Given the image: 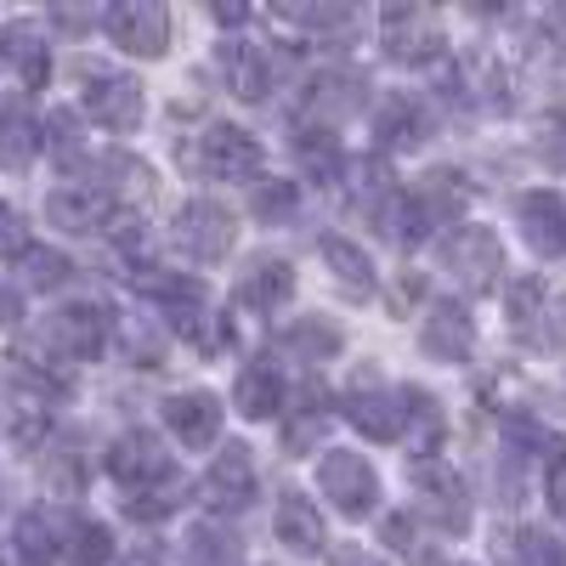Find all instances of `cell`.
<instances>
[{
  "instance_id": "7a4b0ae2",
  "label": "cell",
  "mask_w": 566,
  "mask_h": 566,
  "mask_svg": "<svg viewBox=\"0 0 566 566\" xmlns=\"http://www.w3.org/2000/svg\"><path fill=\"white\" fill-rule=\"evenodd\" d=\"M442 266L459 277L464 295H493L504 277V244L493 227H453L442 239Z\"/></svg>"
},
{
  "instance_id": "b9f144b4",
  "label": "cell",
  "mask_w": 566,
  "mask_h": 566,
  "mask_svg": "<svg viewBox=\"0 0 566 566\" xmlns=\"http://www.w3.org/2000/svg\"><path fill=\"white\" fill-rule=\"evenodd\" d=\"M544 159H549V165H566V119L549 125V136H544Z\"/></svg>"
},
{
  "instance_id": "8992f818",
  "label": "cell",
  "mask_w": 566,
  "mask_h": 566,
  "mask_svg": "<svg viewBox=\"0 0 566 566\" xmlns=\"http://www.w3.org/2000/svg\"><path fill=\"white\" fill-rule=\"evenodd\" d=\"M170 239H176L181 255H193V261H227V250L239 244V221H232V210L216 205V199H193V205L176 210Z\"/></svg>"
},
{
  "instance_id": "2e32d148",
  "label": "cell",
  "mask_w": 566,
  "mask_h": 566,
  "mask_svg": "<svg viewBox=\"0 0 566 566\" xmlns=\"http://www.w3.org/2000/svg\"><path fill=\"white\" fill-rule=\"evenodd\" d=\"M515 221H522L527 244L555 261L566 255V199L555 193V187H533V193H522V205H515Z\"/></svg>"
},
{
  "instance_id": "4dcf8cb0",
  "label": "cell",
  "mask_w": 566,
  "mask_h": 566,
  "mask_svg": "<svg viewBox=\"0 0 566 566\" xmlns=\"http://www.w3.org/2000/svg\"><path fill=\"white\" fill-rule=\"evenodd\" d=\"M277 12L290 18V23H301L306 34H340V29H352V23H357V12H352V7H323V0H317V7H312V0H283Z\"/></svg>"
},
{
  "instance_id": "6da1fadb",
  "label": "cell",
  "mask_w": 566,
  "mask_h": 566,
  "mask_svg": "<svg viewBox=\"0 0 566 566\" xmlns=\"http://www.w3.org/2000/svg\"><path fill=\"white\" fill-rule=\"evenodd\" d=\"M34 346L45 352V363H91V357H103V346H108V312L91 306V301L57 306L52 317L40 323Z\"/></svg>"
},
{
  "instance_id": "836d02e7",
  "label": "cell",
  "mask_w": 566,
  "mask_h": 566,
  "mask_svg": "<svg viewBox=\"0 0 566 566\" xmlns=\"http://www.w3.org/2000/svg\"><path fill=\"white\" fill-rule=\"evenodd\" d=\"M69 255H57V250H29L23 255V283L29 290H63L69 283Z\"/></svg>"
},
{
  "instance_id": "9c48e42d",
  "label": "cell",
  "mask_w": 566,
  "mask_h": 566,
  "mask_svg": "<svg viewBox=\"0 0 566 566\" xmlns=\"http://www.w3.org/2000/svg\"><path fill=\"white\" fill-rule=\"evenodd\" d=\"M346 419L357 424L368 442H402V431H408V397L386 391L368 374V380H357V391L346 397Z\"/></svg>"
},
{
  "instance_id": "7402d4cb",
  "label": "cell",
  "mask_w": 566,
  "mask_h": 566,
  "mask_svg": "<svg viewBox=\"0 0 566 566\" xmlns=\"http://www.w3.org/2000/svg\"><path fill=\"white\" fill-rule=\"evenodd\" d=\"M295 295V272H290V261H255L250 272H244V283H239V301L250 306V312H272V306H283Z\"/></svg>"
},
{
  "instance_id": "d4e9b609",
  "label": "cell",
  "mask_w": 566,
  "mask_h": 566,
  "mask_svg": "<svg viewBox=\"0 0 566 566\" xmlns=\"http://www.w3.org/2000/svg\"><path fill=\"white\" fill-rule=\"evenodd\" d=\"M323 261H328V272L340 277L346 295H357V301L374 295V261H368L352 239H323Z\"/></svg>"
},
{
  "instance_id": "30bf717a",
  "label": "cell",
  "mask_w": 566,
  "mask_h": 566,
  "mask_svg": "<svg viewBox=\"0 0 566 566\" xmlns=\"http://www.w3.org/2000/svg\"><path fill=\"white\" fill-rule=\"evenodd\" d=\"M380 45L397 63H431V57H442V29L424 7H386L380 12Z\"/></svg>"
},
{
  "instance_id": "ee69618b",
  "label": "cell",
  "mask_w": 566,
  "mask_h": 566,
  "mask_svg": "<svg viewBox=\"0 0 566 566\" xmlns=\"http://www.w3.org/2000/svg\"><path fill=\"white\" fill-rule=\"evenodd\" d=\"M216 23H244V7H216Z\"/></svg>"
},
{
  "instance_id": "277c9868",
  "label": "cell",
  "mask_w": 566,
  "mask_h": 566,
  "mask_svg": "<svg viewBox=\"0 0 566 566\" xmlns=\"http://www.w3.org/2000/svg\"><path fill=\"white\" fill-rule=\"evenodd\" d=\"M108 476H114L130 499H142V493L176 482V464H170V453H165V442H159L154 431H125V437L108 448Z\"/></svg>"
},
{
  "instance_id": "8d00e7d4",
  "label": "cell",
  "mask_w": 566,
  "mask_h": 566,
  "mask_svg": "<svg viewBox=\"0 0 566 566\" xmlns=\"http://www.w3.org/2000/svg\"><path fill=\"white\" fill-rule=\"evenodd\" d=\"M544 499H549V510L566 515V437H549V448H544Z\"/></svg>"
},
{
  "instance_id": "4316f807",
  "label": "cell",
  "mask_w": 566,
  "mask_h": 566,
  "mask_svg": "<svg viewBox=\"0 0 566 566\" xmlns=\"http://www.w3.org/2000/svg\"><path fill=\"white\" fill-rule=\"evenodd\" d=\"M12 555H18V566H57V527H52V515L29 510L18 522V533H12Z\"/></svg>"
},
{
  "instance_id": "44dd1931",
  "label": "cell",
  "mask_w": 566,
  "mask_h": 566,
  "mask_svg": "<svg viewBox=\"0 0 566 566\" xmlns=\"http://www.w3.org/2000/svg\"><path fill=\"white\" fill-rule=\"evenodd\" d=\"M40 154V125L29 114V103H0V170H29Z\"/></svg>"
},
{
  "instance_id": "d6a6232c",
  "label": "cell",
  "mask_w": 566,
  "mask_h": 566,
  "mask_svg": "<svg viewBox=\"0 0 566 566\" xmlns=\"http://www.w3.org/2000/svg\"><path fill=\"white\" fill-rule=\"evenodd\" d=\"M250 205H255V216L272 221V227H283V221H295V216H301L295 181H277V176H272V181H255V199H250Z\"/></svg>"
},
{
  "instance_id": "52a82bcc",
  "label": "cell",
  "mask_w": 566,
  "mask_h": 566,
  "mask_svg": "<svg viewBox=\"0 0 566 566\" xmlns=\"http://www.w3.org/2000/svg\"><path fill=\"white\" fill-rule=\"evenodd\" d=\"M413 510L431 527H442V533H464L470 527V499H464V482L453 476V464H442V459H419L413 464Z\"/></svg>"
},
{
  "instance_id": "f546056e",
  "label": "cell",
  "mask_w": 566,
  "mask_h": 566,
  "mask_svg": "<svg viewBox=\"0 0 566 566\" xmlns=\"http://www.w3.org/2000/svg\"><path fill=\"white\" fill-rule=\"evenodd\" d=\"M544 283L538 277H515L510 283V317H515V335L527 346H538V317H544Z\"/></svg>"
},
{
  "instance_id": "f1b7e54d",
  "label": "cell",
  "mask_w": 566,
  "mask_h": 566,
  "mask_svg": "<svg viewBox=\"0 0 566 566\" xmlns=\"http://www.w3.org/2000/svg\"><path fill=\"white\" fill-rule=\"evenodd\" d=\"M57 555H69L74 566H108V560H114V533H108L103 522H85V515H74V522H69V544H63Z\"/></svg>"
},
{
  "instance_id": "ab89813d",
  "label": "cell",
  "mask_w": 566,
  "mask_h": 566,
  "mask_svg": "<svg viewBox=\"0 0 566 566\" xmlns=\"http://www.w3.org/2000/svg\"><path fill=\"white\" fill-rule=\"evenodd\" d=\"M328 566H386V560L368 555L363 544H340V549H328Z\"/></svg>"
},
{
  "instance_id": "60d3db41",
  "label": "cell",
  "mask_w": 566,
  "mask_h": 566,
  "mask_svg": "<svg viewBox=\"0 0 566 566\" xmlns=\"http://www.w3.org/2000/svg\"><path fill=\"white\" fill-rule=\"evenodd\" d=\"M23 317V295L12 290V283H0V328H12Z\"/></svg>"
},
{
  "instance_id": "f35d334b",
  "label": "cell",
  "mask_w": 566,
  "mask_h": 566,
  "mask_svg": "<svg viewBox=\"0 0 566 566\" xmlns=\"http://www.w3.org/2000/svg\"><path fill=\"white\" fill-rule=\"evenodd\" d=\"M544 312H549V317H538V346L566 352V295H549Z\"/></svg>"
},
{
  "instance_id": "83f0119b",
  "label": "cell",
  "mask_w": 566,
  "mask_h": 566,
  "mask_svg": "<svg viewBox=\"0 0 566 566\" xmlns=\"http://www.w3.org/2000/svg\"><path fill=\"white\" fill-rule=\"evenodd\" d=\"M136 283V295H154V301H165L170 306V317H181V306L193 312V306H205V283L199 277H176V272H142V277H130Z\"/></svg>"
},
{
  "instance_id": "603a6c76",
  "label": "cell",
  "mask_w": 566,
  "mask_h": 566,
  "mask_svg": "<svg viewBox=\"0 0 566 566\" xmlns=\"http://www.w3.org/2000/svg\"><path fill=\"white\" fill-rule=\"evenodd\" d=\"M374 136H380L386 148H419L424 142V108L413 97H386L380 114H374Z\"/></svg>"
},
{
  "instance_id": "74e56055",
  "label": "cell",
  "mask_w": 566,
  "mask_h": 566,
  "mask_svg": "<svg viewBox=\"0 0 566 566\" xmlns=\"http://www.w3.org/2000/svg\"><path fill=\"white\" fill-rule=\"evenodd\" d=\"M34 244H29V227L12 205H0V261H23Z\"/></svg>"
},
{
  "instance_id": "ba28073f",
  "label": "cell",
  "mask_w": 566,
  "mask_h": 566,
  "mask_svg": "<svg viewBox=\"0 0 566 566\" xmlns=\"http://www.w3.org/2000/svg\"><path fill=\"white\" fill-rule=\"evenodd\" d=\"M103 29L119 52H136V57H165L170 45V12L154 7V0H119V7L103 12Z\"/></svg>"
},
{
  "instance_id": "484cf974",
  "label": "cell",
  "mask_w": 566,
  "mask_h": 566,
  "mask_svg": "<svg viewBox=\"0 0 566 566\" xmlns=\"http://www.w3.org/2000/svg\"><path fill=\"white\" fill-rule=\"evenodd\" d=\"M187 560L193 566H244V544L227 533V522L187 527Z\"/></svg>"
},
{
  "instance_id": "7bdbcfd3",
  "label": "cell",
  "mask_w": 566,
  "mask_h": 566,
  "mask_svg": "<svg viewBox=\"0 0 566 566\" xmlns=\"http://www.w3.org/2000/svg\"><path fill=\"white\" fill-rule=\"evenodd\" d=\"M386 538L408 555V549H413V522H408V515H391V522H386Z\"/></svg>"
},
{
  "instance_id": "cb8c5ba5",
  "label": "cell",
  "mask_w": 566,
  "mask_h": 566,
  "mask_svg": "<svg viewBox=\"0 0 566 566\" xmlns=\"http://www.w3.org/2000/svg\"><path fill=\"white\" fill-rule=\"evenodd\" d=\"M363 103H368V85L357 74H323L312 85V114L317 119H352Z\"/></svg>"
},
{
  "instance_id": "d590c367",
  "label": "cell",
  "mask_w": 566,
  "mask_h": 566,
  "mask_svg": "<svg viewBox=\"0 0 566 566\" xmlns=\"http://www.w3.org/2000/svg\"><path fill=\"white\" fill-rule=\"evenodd\" d=\"M290 346L306 352L312 363H317V357H335V352H340V328H335V323H317V317H301V323L290 328Z\"/></svg>"
},
{
  "instance_id": "4fadbf2b",
  "label": "cell",
  "mask_w": 566,
  "mask_h": 566,
  "mask_svg": "<svg viewBox=\"0 0 566 566\" xmlns=\"http://www.w3.org/2000/svg\"><path fill=\"white\" fill-rule=\"evenodd\" d=\"M277 52H266V45H250V40H227L221 52H216V69L227 80L232 97H244V103H261L266 97V85L277 74Z\"/></svg>"
},
{
  "instance_id": "1f68e13d",
  "label": "cell",
  "mask_w": 566,
  "mask_h": 566,
  "mask_svg": "<svg viewBox=\"0 0 566 566\" xmlns=\"http://www.w3.org/2000/svg\"><path fill=\"white\" fill-rule=\"evenodd\" d=\"M301 165H306V176H317V187L340 181V170H346L340 142L328 136V130H306V136H301Z\"/></svg>"
},
{
  "instance_id": "e0dca14e",
  "label": "cell",
  "mask_w": 566,
  "mask_h": 566,
  "mask_svg": "<svg viewBox=\"0 0 566 566\" xmlns=\"http://www.w3.org/2000/svg\"><path fill=\"white\" fill-rule=\"evenodd\" d=\"M45 221L63 227V232H108L114 199L91 193V187H57V193H45Z\"/></svg>"
},
{
  "instance_id": "ffe728a7",
  "label": "cell",
  "mask_w": 566,
  "mask_h": 566,
  "mask_svg": "<svg viewBox=\"0 0 566 566\" xmlns=\"http://www.w3.org/2000/svg\"><path fill=\"white\" fill-rule=\"evenodd\" d=\"M272 527H277V544H290L295 555H317V549H328V538H323V515H317V504H312L306 493H283V499H277V515H272Z\"/></svg>"
},
{
  "instance_id": "8fae6325",
  "label": "cell",
  "mask_w": 566,
  "mask_h": 566,
  "mask_svg": "<svg viewBox=\"0 0 566 566\" xmlns=\"http://www.w3.org/2000/svg\"><path fill=\"white\" fill-rule=\"evenodd\" d=\"M261 142L239 125H210L199 136V170L205 176H227V181H239V176H255L261 170Z\"/></svg>"
},
{
  "instance_id": "5bb4252c",
  "label": "cell",
  "mask_w": 566,
  "mask_h": 566,
  "mask_svg": "<svg viewBox=\"0 0 566 566\" xmlns=\"http://www.w3.org/2000/svg\"><path fill=\"white\" fill-rule=\"evenodd\" d=\"M419 346L437 363H470V352H476V323L453 301H431V312L419 323Z\"/></svg>"
},
{
  "instance_id": "f6af8a7d",
  "label": "cell",
  "mask_w": 566,
  "mask_h": 566,
  "mask_svg": "<svg viewBox=\"0 0 566 566\" xmlns=\"http://www.w3.org/2000/svg\"><path fill=\"white\" fill-rule=\"evenodd\" d=\"M125 566H159V560H154V555H130Z\"/></svg>"
},
{
  "instance_id": "ac0fdd59",
  "label": "cell",
  "mask_w": 566,
  "mask_h": 566,
  "mask_svg": "<svg viewBox=\"0 0 566 566\" xmlns=\"http://www.w3.org/2000/svg\"><path fill=\"white\" fill-rule=\"evenodd\" d=\"M0 63H12L18 74H23V85L29 91H40L45 85V74H52V52H45V29L40 23H7L0 29Z\"/></svg>"
},
{
  "instance_id": "5b68a950",
  "label": "cell",
  "mask_w": 566,
  "mask_h": 566,
  "mask_svg": "<svg viewBox=\"0 0 566 566\" xmlns=\"http://www.w3.org/2000/svg\"><path fill=\"white\" fill-rule=\"evenodd\" d=\"M80 108L108 125V130H136L142 125V85L130 74H114V69H97V63H80Z\"/></svg>"
},
{
  "instance_id": "d6986e66",
  "label": "cell",
  "mask_w": 566,
  "mask_h": 566,
  "mask_svg": "<svg viewBox=\"0 0 566 566\" xmlns=\"http://www.w3.org/2000/svg\"><path fill=\"white\" fill-rule=\"evenodd\" d=\"M283 397H290V386H283V368H277L272 357H255V363L239 374L232 408H239L244 419H272V413H283Z\"/></svg>"
},
{
  "instance_id": "e575fe53",
  "label": "cell",
  "mask_w": 566,
  "mask_h": 566,
  "mask_svg": "<svg viewBox=\"0 0 566 566\" xmlns=\"http://www.w3.org/2000/svg\"><path fill=\"white\" fill-rule=\"evenodd\" d=\"M504 555H510V566H566L560 544L544 538V533H515V538L504 544Z\"/></svg>"
},
{
  "instance_id": "3957f363",
  "label": "cell",
  "mask_w": 566,
  "mask_h": 566,
  "mask_svg": "<svg viewBox=\"0 0 566 566\" xmlns=\"http://www.w3.org/2000/svg\"><path fill=\"white\" fill-rule=\"evenodd\" d=\"M317 488L340 515H352V522L380 504V476H374V464L363 453H352V448H328L317 459Z\"/></svg>"
},
{
  "instance_id": "7c38bea8",
  "label": "cell",
  "mask_w": 566,
  "mask_h": 566,
  "mask_svg": "<svg viewBox=\"0 0 566 566\" xmlns=\"http://www.w3.org/2000/svg\"><path fill=\"white\" fill-rule=\"evenodd\" d=\"M199 493H205L210 510H244L255 499V459H250V448L244 442H227L216 453V464L205 470Z\"/></svg>"
},
{
  "instance_id": "9a60e30c",
  "label": "cell",
  "mask_w": 566,
  "mask_h": 566,
  "mask_svg": "<svg viewBox=\"0 0 566 566\" xmlns=\"http://www.w3.org/2000/svg\"><path fill=\"white\" fill-rule=\"evenodd\" d=\"M165 424L181 448H216L221 437V397L216 391H176L165 397Z\"/></svg>"
}]
</instances>
